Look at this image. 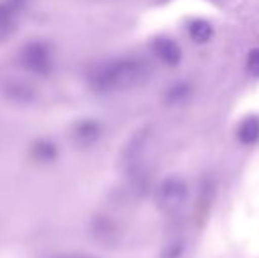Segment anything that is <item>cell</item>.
<instances>
[{
  "instance_id": "7a4b0ae2",
  "label": "cell",
  "mask_w": 259,
  "mask_h": 258,
  "mask_svg": "<svg viewBox=\"0 0 259 258\" xmlns=\"http://www.w3.org/2000/svg\"><path fill=\"white\" fill-rule=\"evenodd\" d=\"M187 198L189 186L185 184V180L178 179V177H169L167 180H164L157 193V202H159L160 209L166 212H178L185 205Z\"/></svg>"
},
{
  "instance_id": "277c9868",
  "label": "cell",
  "mask_w": 259,
  "mask_h": 258,
  "mask_svg": "<svg viewBox=\"0 0 259 258\" xmlns=\"http://www.w3.org/2000/svg\"><path fill=\"white\" fill-rule=\"evenodd\" d=\"M154 52H155V55L167 65H177L182 59V52H180V48H178V45L173 39H167V38L155 39Z\"/></svg>"
},
{
  "instance_id": "6da1fadb",
  "label": "cell",
  "mask_w": 259,
  "mask_h": 258,
  "mask_svg": "<svg viewBox=\"0 0 259 258\" xmlns=\"http://www.w3.org/2000/svg\"><path fill=\"white\" fill-rule=\"evenodd\" d=\"M148 75V67L143 60H116L106 65L97 75V82L104 89H127L141 83Z\"/></svg>"
},
{
  "instance_id": "5b68a950",
  "label": "cell",
  "mask_w": 259,
  "mask_h": 258,
  "mask_svg": "<svg viewBox=\"0 0 259 258\" xmlns=\"http://www.w3.org/2000/svg\"><path fill=\"white\" fill-rule=\"evenodd\" d=\"M238 140L245 145H254L259 141V117H247L238 126Z\"/></svg>"
},
{
  "instance_id": "ba28073f",
  "label": "cell",
  "mask_w": 259,
  "mask_h": 258,
  "mask_svg": "<svg viewBox=\"0 0 259 258\" xmlns=\"http://www.w3.org/2000/svg\"><path fill=\"white\" fill-rule=\"evenodd\" d=\"M157 2H166V0H157Z\"/></svg>"
},
{
  "instance_id": "8992f818",
  "label": "cell",
  "mask_w": 259,
  "mask_h": 258,
  "mask_svg": "<svg viewBox=\"0 0 259 258\" xmlns=\"http://www.w3.org/2000/svg\"><path fill=\"white\" fill-rule=\"evenodd\" d=\"M189 35L192 41L196 43H206L210 41V38L213 35L211 25L205 20H194L189 23Z\"/></svg>"
},
{
  "instance_id": "52a82bcc",
  "label": "cell",
  "mask_w": 259,
  "mask_h": 258,
  "mask_svg": "<svg viewBox=\"0 0 259 258\" xmlns=\"http://www.w3.org/2000/svg\"><path fill=\"white\" fill-rule=\"evenodd\" d=\"M247 71L250 72L252 76L259 78V48L252 50L247 57Z\"/></svg>"
},
{
  "instance_id": "3957f363",
  "label": "cell",
  "mask_w": 259,
  "mask_h": 258,
  "mask_svg": "<svg viewBox=\"0 0 259 258\" xmlns=\"http://www.w3.org/2000/svg\"><path fill=\"white\" fill-rule=\"evenodd\" d=\"M27 0H0V38L7 35L14 27V20Z\"/></svg>"
}]
</instances>
